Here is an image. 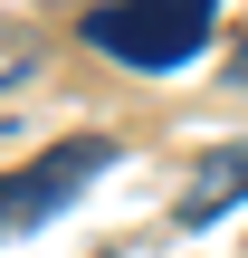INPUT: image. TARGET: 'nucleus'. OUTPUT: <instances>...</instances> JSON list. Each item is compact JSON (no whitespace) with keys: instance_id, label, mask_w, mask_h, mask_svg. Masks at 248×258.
<instances>
[{"instance_id":"nucleus-1","label":"nucleus","mask_w":248,"mask_h":258,"mask_svg":"<svg viewBox=\"0 0 248 258\" xmlns=\"http://www.w3.org/2000/svg\"><path fill=\"white\" fill-rule=\"evenodd\" d=\"M210 29H220V0H105V10L76 19V38H86L96 57L134 67V77L191 67V57L210 48Z\"/></svg>"},{"instance_id":"nucleus-2","label":"nucleus","mask_w":248,"mask_h":258,"mask_svg":"<svg viewBox=\"0 0 248 258\" xmlns=\"http://www.w3.org/2000/svg\"><path fill=\"white\" fill-rule=\"evenodd\" d=\"M115 163V144L105 134H67V144H48V153H29L19 172H0V239H19V230H38V220H57L96 172Z\"/></svg>"},{"instance_id":"nucleus-3","label":"nucleus","mask_w":248,"mask_h":258,"mask_svg":"<svg viewBox=\"0 0 248 258\" xmlns=\"http://www.w3.org/2000/svg\"><path fill=\"white\" fill-rule=\"evenodd\" d=\"M239 201H248V144H220V153H210V163L182 182L172 220H182V230H210V220H229Z\"/></svg>"},{"instance_id":"nucleus-4","label":"nucleus","mask_w":248,"mask_h":258,"mask_svg":"<svg viewBox=\"0 0 248 258\" xmlns=\"http://www.w3.org/2000/svg\"><path fill=\"white\" fill-rule=\"evenodd\" d=\"M229 86H239V96H248V38H239V57H229Z\"/></svg>"}]
</instances>
